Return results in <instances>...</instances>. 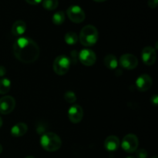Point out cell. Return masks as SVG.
<instances>
[{"label":"cell","mask_w":158,"mask_h":158,"mask_svg":"<svg viewBox=\"0 0 158 158\" xmlns=\"http://www.w3.org/2000/svg\"><path fill=\"white\" fill-rule=\"evenodd\" d=\"M15 58L23 63H32L40 56V49L37 43L29 38L19 37L13 45Z\"/></svg>","instance_id":"obj_1"},{"label":"cell","mask_w":158,"mask_h":158,"mask_svg":"<svg viewBox=\"0 0 158 158\" xmlns=\"http://www.w3.org/2000/svg\"><path fill=\"white\" fill-rule=\"evenodd\" d=\"M98 37L99 33L97 28L92 25H87L80 31L79 40L83 46L89 47L94 46L97 43Z\"/></svg>","instance_id":"obj_2"},{"label":"cell","mask_w":158,"mask_h":158,"mask_svg":"<svg viewBox=\"0 0 158 158\" xmlns=\"http://www.w3.org/2000/svg\"><path fill=\"white\" fill-rule=\"evenodd\" d=\"M40 145L45 151L54 152L61 148L62 140L56 134L48 132L43 134L40 137Z\"/></svg>","instance_id":"obj_3"},{"label":"cell","mask_w":158,"mask_h":158,"mask_svg":"<svg viewBox=\"0 0 158 158\" xmlns=\"http://www.w3.org/2000/svg\"><path fill=\"white\" fill-rule=\"evenodd\" d=\"M70 64L71 62L69 57L66 55H60L54 60L52 68L57 75L63 76L69 71Z\"/></svg>","instance_id":"obj_4"},{"label":"cell","mask_w":158,"mask_h":158,"mask_svg":"<svg viewBox=\"0 0 158 158\" xmlns=\"http://www.w3.org/2000/svg\"><path fill=\"white\" fill-rule=\"evenodd\" d=\"M139 140L137 136L134 134H128L123 138L121 148L125 152L134 153L137 150Z\"/></svg>","instance_id":"obj_5"},{"label":"cell","mask_w":158,"mask_h":158,"mask_svg":"<svg viewBox=\"0 0 158 158\" xmlns=\"http://www.w3.org/2000/svg\"><path fill=\"white\" fill-rule=\"evenodd\" d=\"M66 14L69 20L74 23H83L86 18L84 11L80 6H77V5L69 6L66 10Z\"/></svg>","instance_id":"obj_6"},{"label":"cell","mask_w":158,"mask_h":158,"mask_svg":"<svg viewBox=\"0 0 158 158\" xmlns=\"http://www.w3.org/2000/svg\"><path fill=\"white\" fill-rule=\"evenodd\" d=\"M118 63L123 69L131 70L135 69L138 65V60L134 55L131 53H125L120 56Z\"/></svg>","instance_id":"obj_7"},{"label":"cell","mask_w":158,"mask_h":158,"mask_svg":"<svg viewBox=\"0 0 158 158\" xmlns=\"http://www.w3.org/2000/svg\"><path fill=\"white\" fill-rule=\"evenodd\" d=\"M79 60L84 66H90L97 61V56L91 49H83L79 53Z\"/></svg>","instance_id":"obj_8"},{"label":"cell","mask_w":158,"mask_h":158,"mask_svg":"<svg viewBox=\"0 0 158 158\" xmlns=\"http://www.w3.org/2000/svg\"><path fill=\"white\" fill-rule=\"evenodd\" d=\"M15 107V100L11 96H5L0 98V114H9L14 110Z\"/></svg>","instance_id":"obj_9"},{"label":"cell","mask_w":158,"mask_h":158,"mask_svg":"<svg viewBox=\"0 0 158 158\" xmlns=\"http://www.w3.org/2000/svg\"><path fill=\"white\" fill-rule=\"evenodd\" d=\"M142 61L147 66H152L157 60V52L152 46H146L141 52Z\"/></svg>","instance_id":"obj_10"},{"label":"cell","mask_w":158,"mask_h":158,"mask_svg":"<svg viewBox=\"0 0 158 158\" xmlns=\"http://www.w3.org/2000/svg\"><path fill=\"white\" fill-rule=\"evenodd\" d=\"M68 117L71 123H80L83 117V110L82 106L78 104L72 105L68 110Z\"/></svg>","instance_id":"obj_11"},{"label":"cell","mask_w":158,"mask_h":158,"mask_svg":"<svg viewBox=\"0 0 158 158\" xmlns=\"http://www.w3.org/2000/svg\"><path fill=\"white\" fill-rule=\"evenodd\" d=\"M153 80L148 74H142L136 80V87L140 92L148 90L152 86Z\"/></svg>","instance_id":"obj_12"},{"label":"cell","mask_w":158,"mask_h":158,"mask_svg":"<svg viewBox=\"0 0 158 158\" xmlns=\"http://www.w3.org/2000/svg\"><path fill=\"white\" fill-rule=\"evenodd\" d=\"M120 139L115 135H110L106 138L104 141L105 149L110 152H114L118 150L120 148Z\"/></svg>","instance_id":"obj_13"},{"label":"cell","mask_w":158,"mask_h":158,"mask_svg":"<svg viewBox=\"0 0 158 158\" xmlns=\"http://www.w3.org/2000/svg\"><path fill=\"white\" fill-rule=\"evenodd\" d=\"M28 131L27 125L23 122L16 123L11 129V134L15 137H20L24 136Z\"/></svg>","instance_id":"obj_14"},{"label":"cell","mask_w":158,"mask_h":158,"mask_svg":"<svg viewBox=\"0 0 158 158\" xmlns=\"http://www.w3.org/2000/svg\"><path fill=\"white\" fill-rule=\"evenodd\" d=\"M26 30V24L23 20H17L13 23L12 27V33L15 36L23 35Z\"/></svg>","instance_id":"obj_15"},{"label":"cell","mask_w":158,"mask_h":158,"mask_svg":"<svg viewBox=\"0 0 158 158\" xmlns=\"http://www.w3.org/2000/svg\"><path fill=\"white\" fill-rule=\"evenodd\" d=\"M105 66L110 69H115L118 66V60L117 57L113 54H108L104 57L103 60Z\"/></svg>","instance_id":"obj_16"},{"label":"cell","mask_w":158,"mask_h":158,"mask_svg":"<svg viewBox=\"0 0 158 158\" xmlns=\"http://www.w3.org/2000/svg\"><path fill=\"white\" fill-rule=\"evenodd\" d=\"M11 89V81L8 78L0 79V94L4 95Z\"/></svg>","instance_id":"obj_17"},{"label":"cell","mask_w":158,"mask_h":158,"mask_svg":"<svg viewBox=\"0 0 158 158\" xmlns=\"http://www.w3.org/2000/svg\"><path fill=\"white\" fill-rule=\"evenodd\" d=\"M52 23L56 26H60L65 21V13L63 11H59L55 12L52 18Z\"/></svg>","instance_id":"obj_18"},{"label":"cell","mask_w":158,"mask_h":158,"mask_svg":"<svg viewBox=\"0 0 158 158\" xmlns=\"http://www.w3.org/2000/svg\"><path fill=\"white\" fill-rule=\"evenodd\" d=\"M79 37L74 32H68L64 36V40L68 45H75L78 42Z\"/></svg>","instance_id":"obj_19"},{"label":"cell","mask_w":158,"mask_h":158,"mask_svg":"<svg viewBox=\"0 0 158 158\" xmlns=\"http://www.w3.org/2000/svg\"><path fill=\"white\" fill-rule=\"evenodd\" d=\"M42 2L43 8L49 11L55 10L59 6L58 0H43Z\"/></svg>","instance_id":"obj_20"},{"label":"cell","mask_w":158,"mask_h":158,"mask_svg":"<svg viewBox=\"0 0 158 158\" xmlns=\"http://www.w3.org/2000/svg\"><path fill=\"white\" fill-rule=\"evenodd\" d=\"M64 99L67 103H74L77 101V96L73 91H67L65 93Z\"/></svg>","instance_id":"obj_21"},{"label":"cell","mask_w":158,"mask_h":158,"mask_svg":"<svg viewBox=\"0 0 158 158\" xmlns=\"http://www.w3.org/2000/svg\"><path fill=\"white\" fill-rule=\"evenodd\" d=\"M137 158H148V152L144 149H140L136 153Z\"/></svg>","instance_id":"obj_22"},{"label":"cell","mask_w":158,"mask_h":158,"mask_svg":"<svg viewBox=\"0 0 158 158\" xmlns=\"http://www.w3.org/2000/svg\"><path fill=\"white\" fill-rule=\"evenodd\" d=\"M158 0H148V6L151 9H155L157 6Z\"/></svg>","instance_id":"obj_23"},{"label":"cell","mask_w":158,"mask_h":158,"mask_svg":"<svg viewBox=\"0 0 158 158\" xmlns=\"http://www.w3.org/2000/svg\"><path fill=\"white\" fill-rule=\"evenodd\" d=\"M151 102L154 106H157L158 104V96L157 95H154L151 97Z\"/></svg>","instance_id":"obj_24"},{"label":"cell","mask_w":158,"mask_h":158,"mask_svg":"<svg viewBox=\"0 0 158 158\" xmlns=\"http://www.w3.org/2000/svg\"><path fill=\"white\" fill-rule=\"evenodd\" d=\"M26 2L29 3V4L32 5V6H35V5L40 4V2H42L43 0H26Z\"/></svg>","instance_id":"obj_25"},{"label":"cell","mask_w":158,"mask_h":158,"mask_svg":"<svg viewBox=\"0 0 158 158\" xmlns=\"http://www.w3.org/2000/svg\"><path fill=\"white\" fill-rule=\"evenodd\" d=\"M6 69L5 68V66H0V77L5 76L6 75Z\"/></svg>","instance_id":"obj_26"},{"label":"cell","mask_w":158,"mask_h":158,"mask_svg":"<svg viewBox=\"0 0 158 158\" xmlns=\"http://www.w3.org/2000/svg\"><path fill=\"white\" fill-rule=\"evenodd\" d=\"M2 117H0V128H1V127L2 126Z\"/></svg>","instance_id":"obj_27"},{"label":"cell","mask_w":158,"mask_h":158,"mask_svg":"<svg viewBox=\"0 0 158 158\" xmlns=\"http://www.w3.org/2000/svg\"><path fill=\"white\" fill-rule=\"evenodd\" d=\"M94 1L97 2H105L106 0H94Z\"/></svg>","instance_id":"obj_28"},{"label":"cell","mask_w":158,"mask_h":158,"mask_svg":"<svg viewBox=\"0 0 158 158\" xmlns=\"http://www.w3.org/2000/svg\"><path fill=\"white\" fill-rule=\"evenodd\" d=\"M2 152V146L0 144V154H1Z\"/></svg>","instance_id":"obj_29"},{"label":"cell","mask_w":158,"mask_h":158,"mask_svg":"<svg viewBox=\"0 0 158 158\" xmlns=\"http://www.w3.org/2000/svg\"><path fill=\"white\" fill-rule=\"evenodd\" d=\"M26 158H35V157H32V156H28V157H26Z\"/></svg>","instance_id":"obj_30"},{"label":"cell","mask_w":158,"mask_h":158,"mask_svg":"<svg viewBox=\"0 0 158 158\" xmlns=\"http://www.w3.org/2000/svg\"><path fill=\"white\" fill-rule=\"evenodd\" d=\"M126 158H135L134 157H133V156H129V157H126Z\"/></svg>","instance_id":"obj_31"},{"label":"cell","mask_w":158,"mask_h":158,"mask_svg":"<svg viewBox=\"0 0 158 158\" xmlns=\"http://www.w3.org/2000/svg\"><path fill=\"white\" fill-rule=\"evenodd\" d=\"M152 158H158L157 156H154V157H153Z\"/></svg>","instance_id":"obj_32"}]
</instances>
